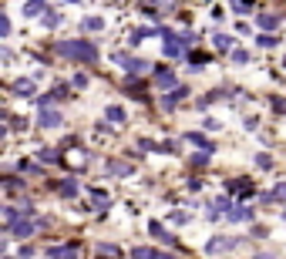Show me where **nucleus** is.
Returning a JSON list of instances; mask_svg holds the SVG:
<instances>
[{"label": "nucleus", "instance_id": "obj_12", "mask_svg": "<svg viewBox=\"0 0 286 259\" xmlns=\"http://www.w3.org/2000/svg\"><path fill=\"white\" fill-rule=\"evenodd\" d=\"M14 94H17V98H30V94H34V81H17V84H14Z\"/></svg>", "mask_w": 286, "mask_h": 259}, {"label": "nucleus", "instance_id": "obj_32", "mask_svg": "<svg viewBox=\"0 0 286 259\" xmlns=\"http://www.w3.org/2000/svg\"><path fill=\"white\" fill-rule=\"evenodd\" d=\"M273 44H276V37H270V34L259 37V47H273Z\"/></svg>", "mask_w": 286, "mask_h": 259}, {"label": "nucleus", "instance_id": "obj_13", "mask_svg": "<svg viewBox=\"0 0 286 259\" xmlns=\"http://www.w3.org/2000/svg\"><path fill=\"white\" fill-rule=\"evenodd\" d=\"M259 27L263 30H273V27H280V17L276 14H259Z\"/></svg>", "mask_w": 286, "mask_h": 259}, {"label": "nucleus", "instance_id": "obj_3", "mask_svg": "<svg viewBox=\"0 0 286 259\" xmlns=\"http://www.w3.org/2000/svg\"><path fill=\"white\" fill-rule=\"evenodd\" d=\"M115 61L125 67L128 74H142V71H145V61H142V58H132V54H115Z\"/></svg>", "mask_w": 286, "mask_h": 259}, {"label": "nucleus", "instance_id": "obj_35", "mask_svg": "<svg viewBox=\"0 0 286 259\" xmlns=\"http://www.w3.org/2000/svg\"><path fill=\"white\" fill-rule=\"evenodd\" d=\"M151 259H172L168 253H151Z\"/></svg>", "mask_w": 286, "mask_h": 259}, {"label": "nucleus", "instance_id": "obj_7", "mask_svg": "<svg viewBox=\"0 0 286 259\" xmlns=\"http://www.w3.org/2000/svg\"><path fill=\"white\" fill-rule=\"evenodd\" d=\"M229 219H236V222H253V209H246V205H232Z\"/></svg>", "mask_w": 286, "mask_h": 259}, {"label": "nucleus", "instance_id": "obj_30", "mask_svg": "<svg viewBox=\"0 0 286 259\" xmlns=\"http://www.w3.org/2000/svg\"><path fill=\"white\" fill-rule=\"evenodd\" d=\"M44 24H47V27H58V24H61V17H58V14H47V17H44Z\"/></svg>", "mask_w": 286, "mask_h": 259}, {"label": "nucleus", "instance_id": "obj_24", "mask_svg": "<svg viewBox=\"0 0 286 259\" xmlns=\"http://www.w3.org/2000/svg\"><path fill=\"white\" fill-rule=\"evenodd\" d=\"M111 198H105V192H94V209H108Z\"/></svg>", "mask_w": 286, "mask_h": 259}, {"label": "nucleus", "instance_id": "obj_20", "mask_svg": "<svg viewBox=\"0 0 286 259\" xmlns=\"http://www.w3.org/2000/svg\"><path fill=\"white\" fill-rule=\"evenodd\" d=\"M108 168H111L115 175H128V172H132V168H128L125 162H108Z\"/></svg>", "mask_w": 286, "mask_h": 259}, {"label": "nucleus", "instance_id": "obj_33", "mask_svg": "<svg viewBox=\"0 0 286 259\" xmlns=\"http://www.w3.org/2000/svg\"><path fill=\"white\" fill-rule=\"evenodd\" d=\"M151 253H155V249H135L132 256H135V259H151Z\"/></svg>", "mask_w": 286, "mask_h": 259}, {"label": "nucleus", "instance_id": "obj_25", "mask_svg": "<svg viewBox=\"0 0 286 259\" xmlns=\"http://www.w3.org/2000/svg\"><path fill=\"white\" fill-rule=\"evenodd\" d=\"M232 61H236V64H246V61H249V51H232Z\"/></svg>", "mask_w": 286, "mask_h": 259}, {"label": "nucleus", "instance_id": "obj_4", "mask_svg": "<svg viewBox=\"0 0 286 259\" xmlns=\"http://www.w3.org/2000/svg\"><path fill=\"white\" fill-rule=\"evenodd\" d=\"M155 77H158V88H162V91H175V88H179V84H175V74H172L168 67H158Z\"/></svg>", "mask_w": 286, "mask_h": 259}, {"label": "nucleus", "instance_id": "obj_5", "mask_svg": "<svg viewBox=\"0 0 286 259\" xmlns=\"http://www.w3.org/2000/svg\"><path fill=\"white\" fill-rule=\"evenodd\" d=\"M58 125H61V111L58 108L54 111L51 108H41V128H58Z\"/></svg>", "mask_w": 286, "mask_h": 259}, {"label": "nucleus", "instance_id": "obj_21", "mask_svg": "<svg viewBox=\"0 0 286 259\" xmlns=\"http://www.w3.org/2000/svg\"><path fill=\"white\" fill-rule=\"evenodd\" d=\"M148 34H151L148 27H138V30H135V34H132L128 41H132V44H142V41H145V37H148Z\"/></svg>", "mask_w": 286, "mask_h": 259}, {"label": "nucleus", "instance_id": "obj_36", "mask_svg": "<svg viewBox=\"0 0 286 259\" xmlns=\"http://www.w3.org/2000/svg\"><path fill=\"white\" fill-rule=\"evenodd\" d=\"M256 259H276V256H266V253H259V256H256Z\"/></svg>", "mask_w": 286, "mask_h": 259}, {"label": "nucleus", "instance_id": "obj_29", "mask_svg": "<svg viewBox=\"0 0 286 259\" xmlns=\"http://www.w3.org/2000/svg\"><path fill=\"white\" fill-rule=\"evenodd\" d=\"M71 84H74V88H88V74H74Z\"/></svg>", "mask_w": 286, "mask_h": 259}, {"label": "nucleus", "instance_id": "obj_10", "mask_svg": "<svg viewBox=\"0 0 286 259\" xmlns=\"http://www.w3.org/2000/svg\"><path fill=\"white\" fill-rule=\"evenodd\" d=\"M236 246H239L236 239H212V243H209V253H222V249H236Z\"/></svg>", "mask_w": 286, "mask_h": 259}, {"label": "nucleus", "instance_id": "obj_15", "mask_svg": "<svg viewBox=\"0 0 286 259\" xmlns=\"http://www.w3.org/2000/svg\"><path fill=\"white\" fill-rule=\"evenodd\" d=\"M212 44H215V51H229V47H232V37H229V34H215Z\"/></svg>", "mask_w": 286, "mask_h": 259}, {"label": "nucleus", "instance_id": "obj_19", "mask_svg": "<svg viewBox=\"0 0 286 259\" xmlns=\"http://www.w3.org/2000/svg\"><path fill=\"white\" fill-rule=\"evenodd\" d=\"M270 198H273V202H286V182H280V185L270 192Z\"/></svg>", "mask_w": 286, "mask_h": 259}, {"label": "nucleus", "instance_id": "obj_1", "mask_svg": "<svg viewBox=\"0 0 286 259\" xmlns=\"http://www.w3.org/2000/svg\"><path fill=\"white\" fill-rule=\"evenodd\" d=\"M54 54L84 61V64H94V61H98V47L88 44V41H58V44H54Z\"/></svg>", "mask_w": 286, "mask_h": 259}, {"label": "nucleus", "instance_id": "obj_9", "mask_svg": "<svg viewBox=\"0 0 286 259\" xmlns=\"http://www.w3.org/2000/svg\"><path fill=\"white\" fill-rule=\"evenodd\" d=\"M222 212H232V202H229V198H215L212 205H209V215H222Z\"/></svg>", "mask_w": 286, "mask_h": 259}, {"label": "nucleus", "instance_id": "obj_16", "mask_svg": "<svg viewBox=\"0 0 286 259\" xmlns=\"http://www.w3.org/2000/svg\"><path fill=\"white\" fill-rule=\"evenodd\" d=\"M81 27H84V30H101V27H105V20H101V17H84V20H81Z\"/></svg>", "mask_w": 286, "mask_h": 259}, {"label": "nucleus", "instance_id": "obj_22", "mask_svg": "<svg viewBox=\"0 0 286 259\" xmlns=\"http://www.w3.org/2000/svg\"><path fill=\"white\" fill-rule=\"evenodd\" d=\"M98 256L101 259H115L118 256V249H115V246H98Z\"/></svg>", "mask_w": 286, "mask_h": 259}, {"label": "nucleus", "instance_id": "obj_23", "mask_svg": "<svg viewBox=\"0 0 286 259\" xmlns=\"http://www.w3.org/2000/svg\"><path fill=\"white\" fill-rule=\"evenodd\" d=\"M20 172H24V175H37V162H27V158H24V162H20Z\"/></svg>", "mask_w": 286, "mask_h": 259}, {"label": "nucleus", "instance_id": "obj_28", "mask_svg": "<svg viewBox=\"0 0 286 259\" xmlns=\"http://www.w3.org/2000/svg\"><path fill=\"white\" fill-rule=\"evenodd\" d=\"M256 165H259V168H270L273 158H270V155H256Z\"/></svg>", "mask_w": 286, "mask_h": 259}, {"label": "nucleus", "instance_id": "obj_17", "mask_svg": "<svg viewBox=\"0 0 286 259\" xmlns=\"http://www.w3.org/2000/svg\"><path fill=\"white\" fill-rule=\"evenodd\" d=\"M108 122H111V125H121V122H125V111H121L118 105H111V108H108Z\"/></svg>", "mask_w": 286, "mask_h": 259}, {"label": "nucleus", "instance_id": "obj_8", "mask_svg": "<svg viewBox=\"0 0 286 259\" xmlns=\"http://www.w3.org/2000/svg\"><path fill=\"white\" fill-rule=\"evenodd\" d=\"M58 195H64V198H74V195H77V182H74V179H64V182H58Z\"/></svg>", "mask_w": 286, "mask_h": 259}, {"label": "nucleus", "instance_id": "obj_37", "mask_svg": "<svg viewBox=\"0 0 286 259\" xmlns=\"http://www.w3.org/2000/svg\"><path fill=\"white\" fill-rule=\"evenodd\" d=\"M283 215H286V212H283Z\"/></svg>", "mask_w": 286, "mask_h": 259}, {"label": "nucleus", "instance_id": "obj_27", "mask_svg": "<svg viewBox=\"0 0 286 259\" xmlns=\"http://www.w3.org/2000/svg\"><path fill=\"white\" fill-rule=\"evenodd\" d=\"M206 162H209V155H206V152H202V155H192V165H196V168H202Z\"/></svg>", "mask_w": 286, "mask_h": 259}, {"label": "nucleus", "instance_id": "obj_11", "mask_svg": "<svg viewBox=\"0 0 286 259\" xmlns=\"http://www.w3.org/2000/svg\"><path fill=\"white\" fill-rule=\"evenodd\" d=\"M182 51H185V44H182L179 37H172V41H165V54H168V58H179Z\"/></svg>", "mask_w": 286, "mask_h": 259}, {"label": "nucleus", "instance_id": "obj_6", "mask_svg": "<svg viewBox=\"0 0 286 259\" xmlns=\"http://www.w3.org/2000/svg\"><path fill=\"white\" fill-rule=\"evenodd\" d=\"M47 256H51V259H74V256H77V246H51Z\"/></svg>", "mask_w": 286, "mask_h": 259}, {"label": "nucleus", "instance_id": "obj_26", "mask_svg": "<svg viewBox=\"0 0 286 259\" xmlns=\"http://www.w3.org/2000/svg\"><path fill=\"white\" fill-rule=\"evenodd\" d=\"M128 94H132V98H145V88L142 84H128Z\"/></svg>", "mask_w": 286, "mask_h": 259}, {"label": "nucleus", "instance_id": "obj_34", "mask_svg": "<svg viewBox=\"0 0 286 259\" xmlns=\"http://www.w3.org/2000/svg\"><path fill=\"white\" fill-rule=\"evenodd\" d=\"M54 158H58V155H54L51 148H44V152H41V162H54Z\"/></svg>", "mask_w": 286, "mask_h": 259}, {"label": "nucleus", "instance_id": "obj_2", "mask_svg": "<svg viewBox=\"0 0 286 259\" xmlns=\"http://www.w3.org/2000/svg\"><path fill=\"white\" fill-rule=\"evenodd\" d=\"M34 229H41L37 222H30V219H17L14 226H7V236H17V239H27Z\"/></svg>", "mask_w": 286, "mask_h": 259}, {"label": "nucleus", "instance_id": "obj_14", "mask_svg": "<svg viewBox=\"0 0 286 259\" xmlns=\"http://www.w3.org/2000/svg\"><path fill=\"white\" fill-rule=\"evenodd\" d=\"M151 236H155V239H162V243H175V239H172V232H165V229H162V222H151Z\"/></svg>", "mask_w": 286, "mask_h": 259}, {"label": "nucleus", "instance_id": "obj_18", "mask_svg": "<svg viewBox=\"0 0 286 259\" xmlns=\"http://www.w3.org/2000/svg\"><path fill=\"white\" fill-rule=\"evenodd\" d=\"M189 141H192V145H199V148H206V152L212 148V145L206 141V135H199V131H192V135H189Z\"/></svg>", "mask_w": 286, "mask_h": 259}, {"label": "nucleus", "instance_id": "obj_31", "mask_svg": "<svg viewBox=\"0 0 286 259\" xmlns=\"http://www.w3.org/2000/svg\"><path fill=\"white\" fill-rule=\"evenodd\" d=\"M179 41H182V44H185V47H189V44H192V41H196V34H192V30H185V34H179Z\"/></svg>", "mask_w": 286, "mask_h": 259}]
</instances>
